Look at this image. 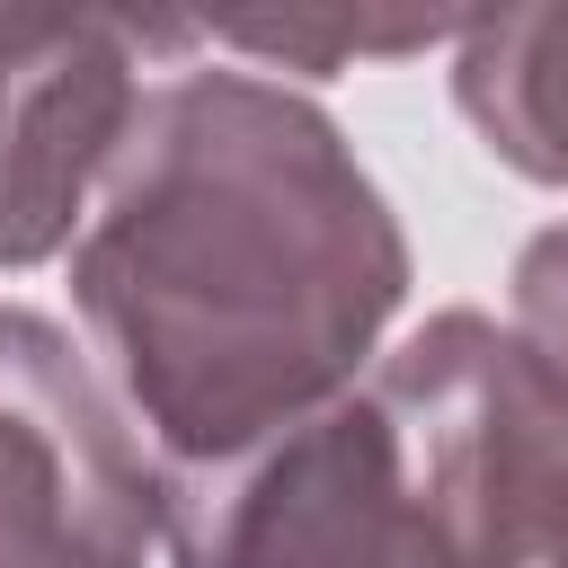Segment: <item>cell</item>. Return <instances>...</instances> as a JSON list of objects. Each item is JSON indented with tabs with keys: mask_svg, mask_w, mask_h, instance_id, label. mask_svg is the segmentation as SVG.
<instances>
[{
	"mask_svg": "<svg viewBox=\"0 0 568 568\" xmlns=\"http://www.w3.org/2000/svg\"><path fill=\"white\" fill-rule=\"evenodd\" d=\"M62 275L151 453L213 462L373 373L408 231L320 98L195 44L151 80Z\"/></svg>",
	"mask_w": 568,
	"mask_h": 568,
	"instance_id": "cell-1",
	"label": "cell"
},
{
	"mask_svg": "<svg viewBox=\"0 0 568 568\" xmlns=\"http://www.w3.org/2000/svg\"><path fill=\"white\" fill-rule=\"evenodd\" d=\"M417 550L444 532L373 373L213 462H169V568H408Z\"/></svg>",
	"mask_w": 568,
	"mask_h": 568,
	"instance_id": "cell-2",
	"label": "cell"
},
{
	"mask_svg": "<svg viewBox=\"0 0 568 568\" xmlns=\"http://www.w3.org/2000/svg\"><path fill=\"white\" fill-rule=\"evenodd\" d=\"M169 462L89 337L0 302V568H151Z\"/></svg>",
	"mask_w": 568,
	"mask_h": 568,
	"instance_id": "cell-3",
	"label": "cell"
},
{
	"mask_svg": "<svg viewBox=\"0 0 568 568\" xmlns=\"http://www.w3.org/2000/svg\"><path fill=\"white\" fill-rule=\"evenodd\" d=\"M169 71L160 18L0 9V275L71 257L151 80Z\"/></svg>",
	"mask_w": 568,
	"mask_h": 568,
	"instance_id": "cell-4",
	"label": "cell"
},
{
	"mask_svg": "<svg viewBox=\"0 0 568 568\" xmlns=\"http://www.w3.org/2000/svg\"><path fill=\"white\" fill-rule=\"evenodd\" d=\"M453 106L497 169L532 186H568V0L462 18Z\"/></svg>",
	"mask_w": 568,
	"mask_h": 568,
	"instance_id": "cell-5",
	"label": "cell"
},
{
	"mask_svg": "<svg viewBox=\"0 0 568 568\" xmlns=\"http://www.w3.org/2000/svg\"><path fill=\"white\" fill-rule=\"evenodd\" d=\"M195 36H204V53H222V62L328 80V71H355V62L453 53L462 27H444V18H222V27H195Z\"/></svg>",
	"mask_w": 568,
	"mask_h": 568,
	"instance_id": "cell-6",
	"label": "cell"
},
{
	"mask_svg": "<svg viewBox=\"0 0 568 568\" xmlns=\"http://www.w3.org/2000/svg\"><path fill=\"white\" fill-rule=\"evenodd\" d=\"M506 328L568 390V222H550V231H532L515 248V266H506Z\"/></svg>",
	"mask_w": 568,
	"mask_h": 568,
	"instance_id": "cell-7",
	"label": "cell"
},
{
	"mask_svg": "<svg viewBox=\"0 0 568 568\" xmlns=\"http://www.w3.org/2000/svg\"><path fill=\"white\" fill-rule=\"evenodd\" d=\"M532 568H568V497H559V515H550V541H541V559Z\"/></svg>",
	"mask_w": 568,
	"mask_h": 568,
	"instance_id": "cell-8",
	"label": "cell"
},
{
	"mask_svg": "<svg viewBox=\"0 0 568 568\" xmlns=\"http://www.w3.org/2000/svg\"><path fill=\"white\" fill-rule=\"evenodd\" d=\"M408 568H479V559H453V550H417Z\"/></svg>",
	"mask_w": 568,
	"mask_h": 568,
	"instance_id": "cell-9",
	"label": "cell"
}]
</instances>
